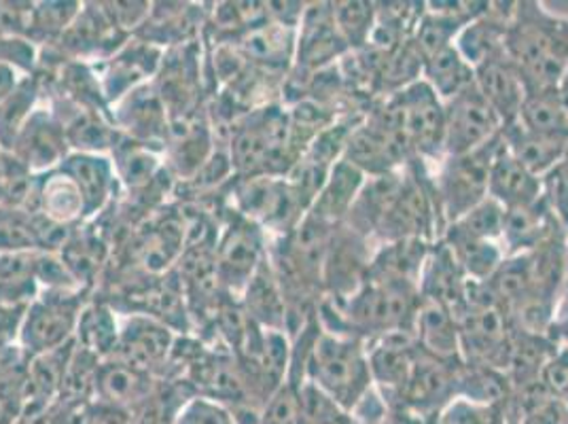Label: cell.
<instances>
[{
    "label": "cell",
    "mask_w": 568,
    "mask_h": 424,
    "mask_svg": "<svg viewBox=\"0 0 568 424\" xmlns=\"http://www.w3.org/2000/svg\"><path fill=\"white\" fill-rule=\"evenodd\" d=\"M505 48L528 92L554 90L568 71V18L544 2H514Z\"/></svg>",
    "instance_id": "6da1fadb"
},
{
    "label": "cell",
    "mask_w": 568,
    "mask_h": 424,
    "mask_svg": "<svg viewBox=\"0 0 568 424\" xmlns=\"http://www.w3.org/2000/svg\"><path fill=\"white\" fill-rule=\"evenodd\" d=\"M306 380L351 412L374 388L365 340L321 327L306 359Z\"/></svg>",
    "instance_id": "7a4b0ae2"
},
{
    "label": "cell",
    "mask_w": 568,
    "mask_h": 424,
    "mask_svg": "<svg viewBox=\"0 0 568 424\" xmlns=\"http://www.w3.org/2000/svg\"><path fill=\"white\" fill-rule=\"evenodd\" d=\"M498 142L500 137L471 153L448 155L430 170L433 191L444 228L465 216L488 198L490 165L495 160Z\"/></svg>",
    "instance_id": "3957f363"
},
{
    "label": "cell",
    "mask_w": 568,
    "mask_h": 424,
    "mask_svg": "<svg viewBox=\"0 0 568 424\" xmlns=\"http://www.w3.org/2000/svg\"><path fill=\"white\" fill-rule=\"evenodd\" d=\"M444 230L446 228L437 209L430 170L423 162L414 160L405 168V183L379 225L376 244L399 240L437 242Z\"/></svg>",
    "instance_id": "277c9868"
},
{
    "label": "cell",
    "mask_w": 568,
    "mask_h": 424,
    "mask_svg": "<svg viewBox=\"0 0 568 424\" xmlns=\"http://www.w3.org/2000/svg\"><path fill=\"white\" fill-rule=\"evenodd\" d=\"M399 119L403 134L418 162L433 170L446 158V104L430 85L418 79L390 94Z\"/></svg>",
    "instance_id": "5b68a950"
},
{
    "label": "cell",
    "mask_w": 568,
    "mask_h": 424,
    "mask_svg": "<svg viewBox=\"0 0 568 424\" xmlns=\"http://www.w3.org/2000/svg\"><path fill=\"white\" fill-rule=\"evenodd\" d=\"M446 104V158L486 147L500 134V119L488 100L471 85Z\"/></svg>",
    "instance_id": "8992f818"
},
{
    "label": "cell",
    "mask_w": 568,
    "mask_h": 424,
    "mask_svg": "<svg viewBox=\"0 0 568 424\" xmlns=\"http://www.w3.org/2000/svg\"><path fill=\"white\" fill-rule=\"evenodd\" d=\"M376 244L367 238L358 236L351 228L335 225L329 253L323 272V291L332 302H344L356 293L369 272Z\"/></svg>",
    "instance_id": "52a82bcc"
},
{
    "label": "cell",
    "mask_w": 568,
    "mask_h": 424,
    "mask_svg": "<svg viewBox=\"0 0 568 424\" xmlns=\"http://www.w3.org/2000/svg\"><path fill=\"white\" fill-rule=\"evenodd\" d=\"M369 370L374 377V386L384 395V400H395L402 393L414 361L418 356V342L414 331L386 333L365 342Z\"/></svg>",
    "instance_id": "ba28073f"
},
{
    "label": "cell",
    "mask_w": 568,
    "mask_h": 424,
    "mask_svg": "<svg viewBox=\"0 0 568 424\" xmlns=\"http://www.w3.org/2000/svg\"><path fill=\"white\" fill-rule=\"evenodd\" d=\"M471 281L465 276L460 265L454 260L450 249L437 240L430 244L426 255L418 291L420 297L435 302L439 306L448 307L452 314L458 319L463 307L467 304Z\"/></svg>",
    "instance_id": "9c48e42d"
},
{
    "label": "cell",
    "mask_w": 568,
    "mask_h": 424,
    "mask_svg": "<svg viewBox=\"0 0 568 424\" xmlns=\"http://www.w3.org/2000/svg\"><path fill=\"white\" fill-rule=\"evenodd\" d=\"M514 2H490L488 9L465 26L456 37L454 46L463 53V58L479 69L481 64L507 55V28L511 20Z\"/></svg>",
    "instance_id": "30bf717a"
},
{
    "label": "cell",
    "mask_w": 568,
    "mask_h": 424,
    "mask_svg": "<svg viewBox=\"0 0 568 424\" xmlns=\"http://www.w3.org/2000/svg\"><path fill=\"white\" fill-rule=\"evenodd\" d=\"M405 168L388 172V174L367 176L344 225L351 228L358 236L367 238L376 244L379 225L390 211V206L395 204L403 183H405Z\"/></svg>",
    "instance_id": "8fae6325"
},
{
    "label": "cell",
    "mask_w": 568,
    "mask_h": 424,
    "mask_svg": "<svg viewBox=\"0 0 568 424\" xmlns=\"http://www.w3.org/2000/svg\"><path fill=\"white\" fill-rule=\"evenodd\" d=\"M565 234L554 214L545 206L544 198L530 206L505 211L500 246L505 258L526 255L541 249L549 240Z\"/></svg>",
    "instance_id": "7c38bea8"
},
{
    "label": "cell",
    "mask_w": 568,
    "mask_h": 424,
    "mask_svg": "<svg viewBox=\"0 0 568 424\" xmlns=\"http://www.w3.org/2000/svg\"><path fill=\"white\" fill-rule=\"evenodd\" d=\"M344 53H351V49L335 24L333 4H312L304 11L300 62L312 71H323Z\"/></svg>",
    "instance_id": "4fadbf2b"
},
{
    "label": "cell",
    "mask_w": 568,
    "mask_h": 424,
    "mask_svg": "<svg viewBox=\"0 0 568 424\" xmlns=\"http://www.w3.org/2000/svg\"><path fill=\"white\" fill-rule=\"evenodd\" d=\"M475 88L488 100V104L500 119V125L518 121L528 90L521 81L520 72L507 55L475 69Z\"/></svg>",
    "instance_id": "5bb4252c"
},
{
    "label": "cell",
    "mask_w": 568,
    "mask_h": 424,
    "mask_svg": "<svg viewBox=\"0 0 568 424\" xmlns=\"http://www.w3.org/2000/svg\"><path fill=\"white\" fill-rule=\"evenodd\" d=\"M488 198L498 202L505 211L530 206L541 200V176L532 174L498 142L495 160L490 165Z\"/></svg>",
    "instance_id": "9a60e30c"
},
{
    "label": "cell",
    "mask_w": 568,
    "mask_h": 424,
    "mask_svg": "<svg viewBox=\"0 0 568 424\" xmlns=\"http://www.w3.org/2000/svg\"><path fill=\"white\" fill-rule=\"evenodd\" d=\"M244 291H246L244 310L255 325H260L261 330L286 331L288 310L284 300L283 284L270 261L263 260L257 272L244 286Z\"/></svg>",
    "instance_id": "2e32d148"
},
{
    "label": "cell",
    "mask_w": 568,
    "mask_h": 424,
    "mask_svg": "<svg viewBox=\"0 0 568 424\" xmlns=\"http://www.w3.org/2000/svg\"><path fill=\"white\" fill-rule=\"evenodd\" d=\"M77 323V304L71 300H48L28 312L24 327L26 346L34 353H51L62 349Z\"/></svg>",
    "instance_id": "e0dca14e"
},
{
    "label": "cell",
    "mask_w": 568,
    "mask_h": 424,
    "mask_svg": "<svg viewBox=\"0 0 568 424\" xmlns=\"http://www.w3.org/2000/svg\"><path fill=\"white\" fill-rule=\"evenodd\" d=\"M500 142L503 147L528 168L532 174L544 176L554 165L560 164L565 158L568 139L547 137L524 128L520 121L500 128Z\"/></svg>",
    "instance_id": "ac0fdd59"
},
{
    "label": "cell",
    "mask_w": 568,
    "mask_h": 424,
    "mask_svg": "<svg viewBox=\"0 0 568 424\" xmlns=\"http://www.w3.org/2000/svg\"><path fill=\"white\" fill-rule=\"evenodd\" d=\"M414 337L423 353L442 361H463L458 319L448 307L420 297V306L414 319Z\"/></svg>",
    "instance_id": "d6986e66"
},
{
    "label": "cell",
    "mask_w": 568,
    "mask_h": 424,
    "mask_svg": "<svg viewBox=\"0 0 568 424\" xmlns=\"http://www.w3.org/2000/svg\"><path fill=\"white\" fill-rule=\"evenodd\" d=\"M263 260L260 228L251 221H242L223 240L216 267L227 283L246 286Z\"/></svg>",
    "instance_id": "ffe728a7"
},
{
    "label": "cell",
    "mask_w": 568,
    "mask_h": 424,
    "mask_svg": "<svg viewBox=\"0 0 568 424\" xmlns=\"http://www.w3.org/2000/svg\"><path fill=\"white\" fill-rule=\"evenodd\" d=\"M430 244L433 242H420V240H399V242L376 244L369 272H367V281H393V283H409L418 286Z\"/></svg>",
    "instance_id": "44dd1931"
},
{
    "label": "cell",
    "mask_w": 568,
    "mask_h": 424,
    "mask_svg": "<svg viewBox=\"0 0 568 424\" xmlns=\"http://www.w3.org/2000/svg\"><path fill=\"white\" fill-rule=\"evenodd\" d=\"M365 179L367 176L358 168L342 158L337 164L333 165V170L327 176V183L316 195L308 212L332 225H342L353 209Z\"/></svg>",
    "instance_id": "7402d4cb"
},
{
    "label": "cell",
    "mask_w": 568,
    "mask_h": 424,
    "mask_svg": "<svg viewBox=\"0 0 568 424\" xmlns=\"http://www.w3.org/2000/svg\"><path fill=\"white\" fill-rule=\"evenodd\" d=\"M439 240L450 249L454 260L471 283H486L505 260V251L500 242L467 236L454 230L452 225L444 230Z\"/></svg>",
    "instance_id": "603a6c76"
},
{
    "label": "cell",
    "mask_w": 568,
    "mask_h": 424,
    "mask_svg": "<svg viewBox=\"0 0 568 424\" xmlns=\"http://www.w3.org/2000/svg\"><path fill=\"white\" fill-rule=\"evenodd\" d=\"M170 346L172 335L166 327L149 319H132L119 342L121 363L149 374V367L166 359Z\"/></svg>",
    "instance_id": "cb8c5ba5"
},
{
    "label": "cell",
    "mask_w": 568,
    "mask_h": 424,
    "mask_svg": "<svg viewBox=\"0 0 568 424\" xmlns=\"http://www.w3.org/2000/svg\"><path fill=\"white\" fill-rule=\"evenodd\" d=\"M94 388L102 397V403L123 410L144 405L153 395L149 374L121 361L98 367Z\"/></svg>",
    "instance_id": "d4e9b609"
},
{
    "label": "cell",
    "mask_w": 568,
    "mask_h": 424,
    "mask_svg": "<svg viewBox=\"0 0 568 424\" xmlns=\"http://www.w3.org/2000/svg\"><path fill=\"white\" fill-rule=\"evenodd\" d=\"M423 81H426L430 90L444 102H448L454 95L474 85L475 71L456 46H448L426 58L423 64Z\"/></svg>",
    "instance_id": "484cf974"
},
{
    "label": "cell",
    "mask_w": 568,
    "mask_h": 424,
    "mask_svg": "<svg viewBox=\"0 0 568 424\" xmlns=\"http://www.w3.org/2000/svg\"><path fill=\"white\" fill-rule=\"evenodd\" d=\"M518 121L532 132L568 139V113L558 94V88L528 92L524 98Z\"/></svg>",
    "instance_id": "4316f807"
},
{
    "label": "cell",
    "mask_w": 568,
    "mask_h": 424,
    "mask_svg": "<svg viewBox=\"0 0 568 424\" xmlns=\"http://www.w3.org/2000/svg\"><path fill=\"white\" fill-rule=\"evenodd\" d=\"M333 18L348 49L363 51L372 41L376 18H378V4L376 2H335Z\"/></svg>",
    "instance_id": "83f0119b"
},
{
    "label": "cell",
    "mask_w": 568,
    "mask_h": 424,
    "mask_svg": "<svg viewBox=\"0 0 568 424\" xmlns=\"http://www.w3.org/2000/svg\"><path fill=\"white\" fill-rule=\"evenodd\" d=\"M79 335L83 342V351L94 356L111 353L113 349H118L115 321L104 306L88 307L79 316Z\"/></svg>",
    "instance_id": "f1b7e54d"
},
{
    "label": "cell",
    "mask_w": 568,
    "mask_h": 424,
    "mask_svg": "<svg viewBox=\"0 0 568 424\" xmlns=\"http://www.w3.org/2000/svg\"><path fill=\"white\" fill-rule=\"evenodd\" d=\"M69 174H71L72 181L77 189L81 191V198H83V204L85 206H100L102 200L106 198V189L111 183V176H109V168L104 164V160H94V158H88V155H79L71 160L69 165Z\"/></svg>",
    "instance_id": "f546056e"
},
{
    "label": "cell",
    "mask_w": 568,
    "mask_h": 424,
    "mask_svg": "<svg viewBox=\"0 0 568 424\" xmlns=\"http://www.w3.org/2000/svg\"><path fill=\"white\" fill-rule=\"evenodd\" d=\"M507 403L486 405V403H477V401L454 397L439 412L435 424H509Z\"/></svg>",
    "instance_id": "4dcf8cb0"
},
{
    "label": "cell",
    "mask_w": 568,
    "mask_h": 424,
    "mask_svg": "<svg viewBox=\"0 0 568 424\" xmlns=\"http://www.w3.org/2000/svg\"><path fill=\"white\" fill-rule=\"evenodd\" d=\"M450 225L454 230H458L467 236L500 242L503 225H505V209L493 198H486L484 202H479L475 209H471L465 216H460L458 221H454Z\"/></svg>",
    "instance_id": "1f68e13d"
},
{
    "label": "cell",
    "mask_w": 568,
    "mask_h": 424,
    "mask_svg": "<svg viewBox=\"0 0 568 424\" xmlns=\"http://www.w3.org/2000/svg\"><path fill=\"white\" fill-rule=\"evenodd\" d=\"M43 206L49 221L53 223H64L71 221L74 216H79L81 211L85 209L81 191L74 185L71 176H55L51 179L45 191H43Z\"/></svg>",
    "instance_id": "d6a6232c"
},
{
    "label": "cell",
    "mask_w": 568,
    "mask_h": 424,
    "mask_svg": "<svg viewBox=\"0 0 568 424\" xmlns=\"http://www.w3.org/2000/svg\"><path fill=\"white\" fill-rule=\"evenodd\" d=\"M41 244L39 228L20 209H0V251H22Z\"/></svg>",
    "instance_id": "836d02e7"
},
{
    "label": "cell",
    "mask_w": 568,
    "mask_h": 424,
    "mask_svg": "<svg viewBox=\"0 0 568 424\" xmlns=\"http://www.w3.org/2000/svg\"><path fill=\"white\" fill-rule=\"evenodd\" d=\"M541 198L568 236V164L565 160L541 176Z\"/></svg>",
    "instance_id": "e575fe53"
},
{
    "label": "cell",
    "mask_w": 568,
    "mask_h": 424,
    "mask_svg": "<svg viewBox=\"0 0 568 424\" xmlns=\"http://www.w3.org/2000/svg\"><path fill=\"white\" fill-rule=\"evenodd\" d=\"M260 424H300V386L284 380L283 386L265 401Z\"/></svg>",
    "instance_id": "d590c367"
},
{
    "label": "cell",
    "mask_w": 568,
    "mask_h": 424,
    "mask_svg": "<svg viewBox=\"0 0 568 424\" xmlns=\"http://www.w3.org/2000/svg\"><path fill=\"white\" fill-rule=\"evenodd\" d=\"M24 142V158L28 165L53 164L60 155V141L55 139L53 130H49V125H34L32 130H28Z\"/></svg>",
    "instance_id": "8d00e7d4"
},
{
    "label": "cell",
    "mask_w": 568,
    "mask_h": 424,
    "mask_svg": "<svg viewBox=\"0 0 568 424\" xmlns=\"http://www.w3.org/2000/svg\"><path fill=\"white\" fill-rule=\"evenodd\" d=\"M174 424H240L234 414L211 400L191 401L187 407L181 410V414L174 418Z\"/></svg>",
    "instance_id": "74e56055"
},
{
    "label": "cell",
    "mask_w": 568,
    "mask_h": 424,
    "mask_svg": "<svg viewBox=\"0 0 568 424\" xmlns=\"http://www.w3.org/2000/svg\"><path fill=\"white\" fill-rule=\"evenodd\" d=\"M541 384L554 400L568 403V346H556V353L544 367Z\"/></svg>",
    "instance_id": "f35d334b"
},
{
    "label": "cell",
    "mask_w": 568,
    "mask_h": 424,
    "mask_svg": "<svg viewBox=\"0 0 568 424\" xmlns=\"http://www.w3.org/2000/svg\"><path fill=\"white\" fill-rule=\"evenodd\" d=\"M90 424H134V418L130 410L98 403L95 407H90Z\"/></svg>",
    "instance_id": "ab89813d"
},
{
    "label": "cell",
    "mask_w": 568,
    "mask_h": 424,
    "mask_svg": "<svg viewBox=\"0 0 568 424\" xmlns=\"http://www.w3.org/2000/svg\"><path fill=\"white\" fill-rule=\"evenodd\" d=\"M549 337L560 346H568V291H562V295H560L556 316H554V323L549 330Z\"/></svg>",
    "instance_id": "60d3db41"
},
{
    "label": "cell",
    "mask_w": 568,
    "mask_h": 424,
    "mask_svg": "<svg viewBox=\"0 0 568 424\" xmlns=\"http://www.w3.org/2000/svg\"><path fill=\"white\" fill-rule=\"evenodd\" d=\"M16 92V71L0 62V107Z\"/></svg>",
    "instance_id": "b9f144b4"
},
{
    "label": "cell",
    "mask_w": 568,
    "mask_h": 424,
    "mask_svg": "<svg viewBox=\"0 0 568 424\" xmlns=\"http://www.w3.org/2000/svg\"><path fill=\"white\" fill-rule=\"evenodd\" d=\"M558 94H560V100H562V104H565L568 113V71L565 72V77L558 83Z\"/></svg>",
    "instance_id": "7bdbcfd3"
},
{
    "label": "cell",
    "mask_w": 568,
    "mask_h": 424,
    "mask_svg": "<svg viewBox=\"0 0 568 424\" xmlns=\"http://www.w3.org/2000/svg\"><path fill=\"white\" fill-rule=\"evenodd\" d=\"M4 195V164L0 162V198Z\"/></svg>",
    "instance_id": "ee69618b"
},
{
    "label": "cell",
    "mask_w": 568,
    "mask_h": 424,
    "mask_svg": "<svg viewBox=\"0 0 568 424\" xmlns=\"http://www.w3.org/2000/svg\"><path fill=\"white\" fill-rule=\"evenodd\" d=\"M18 424H49V421H39V418H22Z\"/></svg>",
    "instance_id": "f6af8a7d"
}]
</instances>
